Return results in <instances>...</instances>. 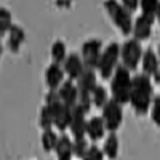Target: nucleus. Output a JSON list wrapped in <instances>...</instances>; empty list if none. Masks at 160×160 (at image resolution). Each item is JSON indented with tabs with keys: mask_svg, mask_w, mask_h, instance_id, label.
<instances>
[{
	"mask_svg": "<svg viewBox=\"0 0 160 160\" xmlns=\"http://www.w3.org/2000/svg\"><path fill=\"white\" fill-rule=\"evenodd\" d=\"M102 122H104V127L109 133H115L120 125L123 122V109H122V104H118L117 101L114 99H109L106 102V106L102 108Z\"/></svg>",
	"mask_w": 160,
	"mask_h": 160,
	"instance_id": "obj_8",
	"label": "nucleus"
},
{
	"mask_svg": "<svg viewBox=\"0 0 160 160\" xmlns=\"http://www.w3.org/2000/svg\"><path fill=\"white\" fill-rule=\"evenodd\" d=\"M38 127L42 130H48V128H53V117H51V112L47 106H43L40 109V114H38Z\"/></svg>",
	"mask_w": 160,
	"mask_h": 160,
	"instance_id": "obj_26",
	"label": "nucleus"
},
{
	"mask_svg": "<svg viewBox=\"0 0 160 160\" xmlns=\"http://www.w3.org/2000/svg\"><path fill=\"white\" fill-rule=\"evenodd\" d=\"M102 154L111 158V160H115L118 157V151H120V141H118V136L115 133H109V136L104 139V144H102Z\"/></svg>",
	"mask_w": 160,
	"mask_h": 160,
	"instance_id": "obj_19",
	"label": "nucleus"
},
{
	"mask_svg": "<svg viewBox=\"0 0 160 160\" xmlns=\"http://www.w3.org/2000/svg\"><path fill=\"white\" fill-rule=\"evenodd\" d=\"M157 56H158V61H160V43H158V51H157Z\"/></svg>",
	"mask_w": 160,
	"mask_h": 160,
	"instance_id": "obj_33",
	"label": "nucleus"
},
{
	"mask_svg": "<svg viewBox=\"0 0 160 160\" xmlns=\"http://www.w3.org/2000/svg\"><path fill=\"white\" fill-rule=\"evenodd\" d=\"M64 69L61 64H55L51 62L47 71H45V83L48 87V90H53V91H58V88L62 85L64 82Z\"/></svg>",
	"mask_w": 160,
	"mask_h": 160,
	"instance_id": "obj_14",
	"label": "nucleus"
},
{
	"mask_svg": "<svg viewBox=\"0 0 160 160\" xmlns=\"http://www.w3.org/2000/svg\"><path fill=\"white\" fill-rule=\"evenodd\" d=\"M58 135L53 128H48V130H43L42 133V138H40V142H42V149L45 152H53L56 148V142H58Z\"/></svg>",
	"mask_w": 160,
	"mask_h": 160,
	"instance_id": "obj_20",
	"label": "nucleus"
},
{
	"mask_svg": "<svg viewBox=\"0 0 160 160\" xmlns=\"http://www.w3.org/2000/svg\"><path fill=\"white\" fill-rule=\"evenodd\" d=\"M108 101H109V96H108L106 88L102 85H96L91 93V106H95L98 109H102Z\"/></svg>",
	"mask_w": 160,
	"mask_h": 160,
	"instance_id": "obj_22",
	"label": "nucleus"
},
{
	"mask_svg": "<svg viewBox=\"0 0 160 160\" xmlns=\"http://www.w3.org/2000/svg\"><path fill=\"white\" fill-rule=\"evenodd\" d=\"M141 69H142V74L148 75V77H154L155 74L160 72V61H158V56L157 53L152 50V48H148L142 51V56H141Z\"/></svg>",
	"mask_w": 160,
	"mask_h": 160,
	"instance_id": "obj_13",
	"label": "nucleus"
},
{
	"mask_svg": "<svg viewBox=\"0 0 160 160\" xmlns=\"http://www.w3.org/2000/svg\"><path fill=\"white\" fill-rule=\"evenodd\" d=\"M131 72L118 64L112 77H111V95L112 99L118 104H127L130 101V91H131Z\"/></svg>",
	"mask_w": 160,
	"mask_h": 160,
	"instance_id": "obj_3",
	"label": "nucleus"
},
{
	"mask_svg": "<svg viewBox=\"0 0 160 160\" xmlns=\"http://www.w3.org/2000/svg\"><path fill=\"white\" fill-rule=\"evenodd\" d=\"M77 90H78V106L85 112H90L91 109V93L95 90L96 83V72L95 69L85 68L83 74L77 78Z\"/></svg>",
	"mask_w": 160,
	"mask_h": 160,
	"instance_id": "obj_5",
	"label": "nucleus"
},
{
	"mask_svg": "<svg viewBox=\"0 0 160 160\" xmlns=\"http://www.w3.org/2000/svg\"><path fill=\"white\" fill-rule=\"evenodd\" d=\"M151 118H152V122L154 125L160 127V96H155L152 99V104H151Z\"/></svg>",
	"mask_w": 160,
	"mask_h": 160,
	"instance_id": "obj_27",
	"label": "nucleus"
},
{
	"mask_svg": "<svg viewBox=\"0 0 160 160\" xmlns=\"http://www.w3.org/2000/svg\"><path fill=\"white\" fill-rule=\"evenodd\" d=\"M158 3H160V0H139V8L142 11V15H148V16L155 18Z\"/></svg>",
	"mask_w": 160,
	"mask_h": 160,
	"instance_id": "obj_25",
	"label": "nucleus"
},
{
	"mask_svg": "<svg viewBox=\"0 0 160 160\" xmlns=\"http://www.w3.org/2000/svg\"><path fill=\"white\" fill-rule=\"evenodd\" d=\"M87 112L77 104L75 108H72V117H71V123H69V130L74 139H80L87 136V122L85 118Z\"/></svg>",
	"mask_w": 160,
	"mask_h": 160,
	"instance_id": "obj_10",
	"label": "nucleus"
},
{
	"mask_svg": "<svg viewBox=\"0 0 160 160\" xmlns=\"http://www.w3.org/2000/svg\"><path fill=\"white\" fill-rule=\"evenodd\" d=\"M158 85H160V78H158Z\"/></svg>",
	"mask_w": 160,
	"mask_h": 160,
	"instance_id": "obj_34",
	"label": "nucleus"
},
{
	"mask_svg": "<svg viewBox=\"0 0 160 160\" xmlns=\"http://www.w3.org/2000/svg\"><path fill=\"white\" fill-rule=\"evenodd\" d=\"M120 3H122L130 13H135L139 8V0H120Z\"/></svg>",
	"mask_w": 160,
	"mask_h": 160,
	"instance_id": "obj_29",
	"label": "nucleus"
},
{
	"mask_svg": "<svg viewBox=\"0 0 160 160\" xmlns=\"http://www.w3.org/2000/svg\"><path fill=\"white\" fill-rule=\"evenodd\" d=\"M58 95L61 101L69 108H75L78 104V90L77 85L74 83V80H64L62 85L58 88Z\"/></svg>",
	"mask_w": 160,
	"mask_h": 160,
	"instance_id": "obj_15",
	"label": "nucleus"
},
{
	"mask_svg": "<svg viewBox=\"0 0 160 160\" xmlns=\"http://www.w3.org/2000/svg\"><path fill=\"white\" fill-rule=\"evenodd\" d=\"M141 56H142V48H141V43L138 40L130 38L123 45H120V59H122V66L127 68L130 72L138 69V66L141 64Z\"/></svg>",
	"mask_w": 160,
	"mask_h": 160,
	"instance_id": "obj_7",
	"label": "nucleus"
},
{
	"mask_svg": "<svg viewBox=\"0 0 160 160\" xmlns=\"http://www.w3.org/2000/svg\"><path fill=\"white\" fill-rule=\"evenodd\" d=\"M154 99V88H152V78L138 74L131 78V91H130V104L133 111L138 115H146L151 109V104Z\"/></svg>",
	"mask_w": 160,
	"mask_h": 160,
	"instance_id": "obj_1",
	"label": "nucleus"
},
{
	"mask_svg": "<svg viewBox=\"0 0 160 160\" xmlns=\"http://www.w3.org/2000/svg\"><path fill=\"white\" fill-rule=\"evenodd\" d=\"M102 53V43L99 38H90L82 45V50H80V58H82L85 68L88 69H96L98 62Z\"/></svg>",
	"mask_w": 160,
	"mask_h": 160,
	"instance_id": "obj_9",
	"label": "nucleus"
},
{
	"mask_svg": "<svg viewBox=\"0 0 160 160\" xmlns=\"http://www.w3.org/2000/svg\"><path fill=\"white\" fill-rule=\"evenodd\" d=\"M55 2L59 8H69L72 5V0H55Z\"/></svg>",
	"mask_w": 160,
	"mask_h": 160,
	"instance_id": "obj_30",
	"label": "nucleus"
},
{
	"mask_svg": "<svg viewBox=\"0 0 160 160\" xmlns=\"http://www.w3.org/2000/svg\"><path fill=\"white\" fill-rule=\"evenodd\" d=\"M155 18H157L158 24H160V3H158V8H157V13H155Z\"/></svg>",
	"mask_w": 160,
	"mask_h": 160,
	"instance_id": "obj_31",
	"label": "nucleus"
},
{
	"mask_svg": "<svg viewBox=\"0 0 160 160\" xmlns=\"http://www.w3.org/2000/svg\"><path fill=\"white\" fill-rule=\"evenodd\" d=\"M155 18L148 16V15H141L133 21V38L138 42H144L148 40L152 34V26H154Z\"/></svg>",
	"mask_w": 160,
	"mask_h": 160,
	"instance_id": "obj_11",
	"label": "nucleus"
},
{
	"mask_svg": "<svg viewBox=\"0 0 160 160\" xmlns=\"http://www.w3.org/2000/svg\"><path fill=\"white\" fill-rule=\"evenodd\" d=\"M88 142L85 138H80V139H74L72 141V157H78V158H83L87 151H88Z\"/></svg>",
	"mask_w": 160,
	"mask_h": 160,
	"instance_id": "obj_24",
	"label": "nucleus"
},
{
	"mask_svg": "<svg viewBox=\"0 0 160 160\" xmlns=\"http://www.w3.org/2000/svg\"><path fill=\"white\" fill-rule=\"evenodd\" d=\"M13 26V16H11V11L8 8L0 7V35L8 34V31L11 29Z\"/></svg>",
	"mask_w": 160,
	"mask_h": 160,
	"instance_id": "obj_23",
	"label": "nucleus"
},
{
	"mask_svg": "<svg viewBox=\"0 0 160 160\" xmlns=\"http://www.w3.org/2000/svg\"><path fill=\"white\" fill-rule=\"evenodd\" d=\"M104 10L109 15L111 21L123 35L133 32V18L131 13L118 2V0H104Z\"/></svg>",
	"mask_w": 160,
	"mask_h": 160,
	"instance_id": "obj_4",
	"label": "nucleus"
},
{
	"mask_svg": "<svg viewBox=\"0 0 160 160\" xmlns=\"http://www.w3.org/2000/svg\"><path fill=\"white\" fill-rule=\"evenodd\" d=\"M50 56H51V62L62 64V62L66 61V58H68V50H66L64 42H61V40H56V42L51 45Z\"/></svg>",
	"mask_w": 160,
	"mask_h": 160,
	"instance_id": "obj_21",
	"label": "nucleus"
},
{
	"mask_svg": "<svg viewBox=\"0 0 160 160\" xmlns=\"http://www.w3.org/2000/svg\"><path fill=\"white\" fill-rule=\"evenodd\" d=\"M26 40V32L21 26H16L13 24L11 29L8 31V48L13 51V53H18Z\"/></svg>",
	"mask_w": 160,
	"mask_h": 160,
	"instance_id": "obj_17",
	"label": "nucleus"
},
{
	"mask_svg": "<svg viewBox=\"0 0 160 160\" xmlns=\"http://www.w3.org/2000/svg\"><path fill=\"white\" fill-rule=\"evenodd\" d=\"M104 133H106V127H104V122L101 117H91L87 122V136L93 144L102 139Z\"/></svg>",
	"mask_w": 160,
	"mask_h": 160,
	"instance_id": "obj_16",
	"label": "nucleus"
},
{
	"mask_svg": "<svg viewBox=\"0 0 160 160\" xmlns=\"http://www.w3.org/2000/svg\"><path fill=\"white\" fill-rule=\"evenodd\" d=\"M0 58H2V35H0Z\"/></svg>",
	"mask_w": 160,
	"mask_h": 160,
	"instance_id": "obj_32",
	"label": "nucleus"
},
{
	"mask_svg": "<svg viewBox=\"0 0 160 160\" xmlns=\"http://www.w3.org/2000/svg\"><path fill=\"white\" fill-rule=\"evenodd\" d=\"M82 160H104V154H102L101 148H98L96 144H91Z\"/></svg>",
	"mask_w": 160,
	"mask_h": 160,
	"instance_id": "obj_28",
	"label": "nucleus"
},
{
	"mask_svg": "<svg viewBox=\"0 0 160 160\" xmlns=\"http://www.w3.org/2000/svg\"><path fill=\"white\" fill-rule=\"evenodd\" d=\"M118 59H120V45L112 42L106 47L101 53V58L98 62V72L99 75L106 80V78H111L115 68L118 66Z\"/></svg>",
	"mask_w": 160,
	"mask_h": 160,
	"instance_id": "obj_6",
	"label": "nucleus"
},
{
	"mask_svg": "<svg viewBox=\"0 0 160 160\" xmlns=\"http://www.w3.org/2000/svg\"><path fill=\"white\" fill-rule=\"evenodd\" d=\"M55 152L58 155V160H72V139L66 133L59 135Z\"/></svg>",
	"mask_w": 160,
	"mask_h": 160,
	"instance_id": "obj_18",
	"label": "nucleus"
},
{
	"mask_svg": "<svg viewBox=\"0 0 160 160\" xmlns=\"http://www.w3.org/2000/svg\"><path fill=\"white\" fill-rule=\"evenodd\" d=\"M45 106L50 109L51 112V117H53V125L56 127V130L59 131H66L69 128V123H71V117H72V108L66 106L58 91H53L50 90L45 96Z\"/></svg>",
	"mask_w": 160,
	"mask_h": 160,
	"instance_id": "obj_2",
	"label": "nucleus"
},
{
	"mask_svg": "<svg viewBox=\"0 0 160 160\" xmlns=\"http://www.w3.org/2000/svg\"><path fill=\"white\" fill-rule=\"evenodd\" d=\"M62 69H64V74L68 75L69 80H77L83 74L85 64H83L82 58H80L77 53H71V55H68L66 61L62 62Z\"/></svg>",
	"mask_w": 160,
	"mask_h": 160,
	"instance_id": "obj_12",
	"label": "nucleus"
}]
</instances>
